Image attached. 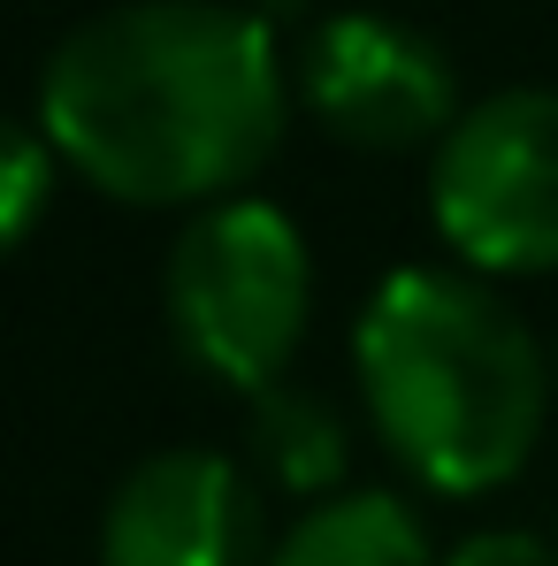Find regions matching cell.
Returning <instances> with one entry per match:
<instances>
[{
    "mask_svg": "<svg viewBox=\"0 0 558 566\" xmlns=\"http://www.w3.org/2000/svg\"><path fill=\"white\" fill-rule=\"evenodd\" d=\"M39 130L123 207H222L283 138L276 31L230 0L99 8L46 54Z\"/></svg>",
    "mask_w": 558,
    "mask_h": 566,
    "instance_id": "6da1fadb",
    "label": "cell"
},
{
    "mask_svg": "<svg viewBox=\"0 0 558 566\" xmlns=\"http://www.w3.org/2000/svg\"><path fill=\"white\" fill-rule=\"evenodd\" d=\"M352 376L390 460L436 497H489L536 460L551 360L466 269H390L360 306Z\"/></svg>",
    "mask_w": 558,
    "mask_h": 566,
    "instance_id": "7a4b0ae2",
    "label": "cell"
},
{
    "mask_svg": "<svg viewBox=\"0 0 558 566\" xmlns=\"http://www.w3.org/2000/svg\"><path fill=\"white\" fill-rule=\"evenodd\" d=\"M169 329L199 376L261 398L283 382L306 314H314V261L298 222L269 199H222L199 207L169 253Z\"/></svg>",
    "mask_w": 558,
    "mask_h": 566,
    "instance_id": "3957f363",
    "label": "cell"
},
{
    "mask_svg": "<svg viewBox=\"0 0 558 566\" xmlns=\"http://www.w3.org/2000/svg\"><path fill=\"white\" fill-rule=\"evenodd\" d=\"M436 238L466 276H551L558 269V93L513 85L474 99L429 161Z\"/></svg>",
    "mask_w": 558,
    "mask_h": 566,
    "instance_id": "277c9868",
    "label": "cell"
},
{
    "mask_svg": "<svg viewBox=\"0 0 558 566\" xmlns=\"http://www.w3.org/2000/svg\"><path fill=\"white\" fill-rule=\"evenodd\" d=\"M298 99L314 107V123L360 154H413V146H444V130L460 123V77L452 54L398 23V15H329L314 23L306 54H298Z\"/></svg>",
    "mask_w": 558,
    "mask_h": 566,
    "instance_id": "5b68a950",
    "label": "cell"
},
{
    "mask_svg": "<svg viewBox=\"0 0 558 566\" xmlns=\"http://www.w3.org/2000/svg\"><path fill=\"white\" fill-rule=\"evenodd\" d=\"M99 566H269L253 474L207 444L138 460L99 513Z\"/></svg>",
    "mask_w": 558,
    "mask_h": 566,
    "instance_id": "8992f818",
    "label": "cell"
},
{
    "mask_svg": "<svg viewBox=\"0 0 558 566\" xmlns=\"http://www.w3.org/2000/svg\"><path fill=\"white\" fill-rule=\"evenodd\" d=\"M269 566H444L429 552V521L398 490H337L306 505L276 544Z\"/></svg>",
    "mask_w": 558,
    "mask_h": 566,
    "instance_id": "52a82bcc",
    "label": "cell"
},
{
    "mask_svg": "<svg viewBox=\"0 0 558 566\" xmlns=\"http://www.w3.org/2000/svg\"><path fill=\"white\" fill-rule=\"evenodd\" d=\"M253 468L269 474L276 490L291 497H306V505H322V497H337L345 490V468H352V444H345V413L322 398V390H306V382H269L261 398H253Z\"/></svg>",
    "mask_w": 558,
    "mask_h": 566,
    "instance_id": "ba28073f",
    "label": "cell"
},
{
    "mask_svg": "<svg viewBox=\"0 0 558 566\" xmlns=\"http://www.w3.org/2000/svg\"><path fill=\"white\" fill-rule=\"evenodd\" d=\"M46 199H54V146H46V130L0 115V261L39 230Z\"/></svg>",
    "mask_w": 558,
    "mask_h": 566,
    "instance_id": "9c48e42d",
    "label": "cell"
},
{
    "mask_svg": "<svg viewBox=\"0 0 558 566\" xmlns=\"http://www.w3.org/2000/svg\"><path fill=\"white\" fill-rule=\"evenodd\" d=\"M444 566H558V552L536 528H474L466 544H452Z\"/></svg>",
    "mask_w": 558,
    "mask_h": 566,
    "instance_id": "30bf717a",
    "label": "cell"
},
{
    "mask_svg": "<svg viewBox=\"0 0 558 566\" xmlns=\"http://www.w3.org/2000/svg\"><path fill=\"white\" fill-rule=\"evenodd\" d=\"M551 390H558V345H551Z\"/></svg>",
    "mask_w": 558,
    "mask_h": 566,
    "instance_id": "8fae6325",
    "label": "cell"
}]
</instances>
